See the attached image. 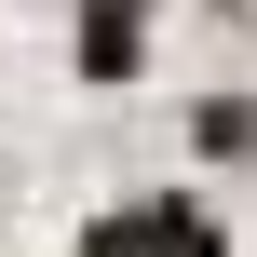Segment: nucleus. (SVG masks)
I'll list each match as a JSON object with an SVG mask.
<instances>
[{"instance_id": "obj_3", "label": "nucleus", "mask_w": 257, "mask_h": 257, "mask_svg": "<svg viewBox=\"0 0 257 257\" xmlns=\"http://www.w3.org/2000/svg\"><path fill=\"white\" fill-rule=\"evenodd\" d=\"M95 257H163V244H149V217H136V230H95Z\"/></svg>"}, {"instance_id": "obj_2", "label": "nucleus", "mask_w": 257, "mask_h": 257, "mask_svg": "<svg viewBox=\"0 0 257 257\" xmlns=\"http://www.w3.org/2000/svg\"><path fill=\"white\" fill-rule=\"evenodd\" d=\"M149 244H163V257H217V230H203L190 203H163V217H149Z\"/></svg>"}, {"instance_id": "obj_1", "label": "nucleus", "mask_w": 257, "mask_h": 257, "mask_svg": "<svg viewBox=\"0 0 257 257\" xmlns=\"http://www.w3.org/2000/svg\"><path fill=\"white\" fill-rule=\"evenodd\" d=\"M81 68H108V81L136 68V0H95L81 14Z\"/></svg>"}]
</instances>
